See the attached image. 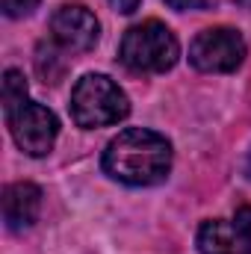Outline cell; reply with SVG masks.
Instances as JSON below:
<instances>
[{"label": "cell", "instance_id": "cell-1", "mask_svg": "<svg viewBox=\"0 0 251 254\" xmlns=\"http://www.w3.org/2000/svg\"><path fill=\"white\" fill-rule=\"evenodd\" d=\"M172 142L148 127H127L104 148V172L125 187H157L172 172Z\"/></svg>", "mask_w": 251, "mask_h": 254}, {"label": "cell", "instance_id": "cell-2", "mask_svg": "<svg viewBox=\"0 0 251 254\" xmlns=\"http://www.w3.org/2000/svg\"><path fill=\"white\" fill-rule=\"evenodd\" d=\"M119 60L133 74H163L181 60V42L163 21L133 24L122 36Z\"/></svg>", "mask_w": 251, "mask_h": 254}, {"label": "cell", "instance_id": "cell-3", "mask_svg": "<svg viewBox=\"0 0 251 254\" xmlns=\"http://www.w3.org/2000/svg\"><path fill=\"white\" fill-rule=\"evenodd\" d=\"M130 113L127 92L107 74H86L71 89V119L83 130L125 122Z\"/></svg>", "mask_w": 251, "mask_h": 254}, {"label": "cell", "instance_id": "cell-4", "mask_svg": "<svg viewBox=\"0 0 251 254\" xmlns=\"http://www.w3.org/2000/svg\"><path fill=\"white\" fill-rule=\"evenodd\" d=\"M246 54L249 45L243 33L231 27H210L189 45V63L204 74H231L246 63Z\"/></svg>", "mask_w": 251, "mask_h": 254}, {"label": "cell", "instance_id": "cell-5", "mask_svg": "<svg viewBox=\"0 0 251 254\" xmlns=\"http://www.w3.org/2000/svg\"><path fill=\"white\" fill-rule=\"evenodd\" d=\"M6 122H9V133H12L15 145L24 154L48 157L54 151V142L60 136V122H57V116L45 104L27 101L18 110L6 113Z\"/></svg>", "mask_w": 251, "mask_h": 254}, {"label": "cell", "instance_id": "cell-6", "mask_svg": "<svg viewBox=\"0 0 251 254\" xmlns=\"http://www.w3.org/2000/svg\"><path fill=\"white\" fill-rule=\"evenodd\" d=\"M51 36L68 54H86L101 39V21L83 3H63L51 15Z\"/></svg>", "mask_w": 251, "mask_h": 254}, {"label": "cell", "instance_id": "cell-7", "mask_svg": "<svg viewBox=\"0 0 251 254\" xmlns=\"http://www.w3.org/2000/svg\"><path fill=\"white\" fill-rule=\"evenodd\" d=\"M201 254H251V207H240L228 219H207L198 228Z\"/></svg>", "mask_w": 251, "mask_h": 254}, {"label": "cell", "instance_id": "cell-8", "mask_svg": "<svg viewBox=\"0 0 251 254\" xmlns=\"http://www.w3.org/2000/svg\"><path fill=\"white\" fill-rule=\"evenodd\" d=\"M42 213V190L36 184H9L3 190V222L12 234H21L36 225Z\"/></svg>", "mask_w": 251, "mask_h": 254}, {"label": "cell", "instance_id": "cell-9", "mask_svg": "<svg viewBox=\"0 0 251 254\" xmlns=\"http://www.w3.org/2000/svg\"><path fill=\"white\" fill-rule=\"evenodd\" d=\"M0 95H3V113H12V110H18L21 104L30 101L27 98V80L18 68H9L3 74V92Z\"/></svg>", "mask_w": 251, "mask_h": 254}, {"label": "cell", "instance_id": "cell-10", "mask_svg": "<svg viewBox=\"0 0 251 254\" xmlns=\"http://www.w3.org/2000/svg\"><path fill=\"white\" fill-rule=\"evenodd\" d=\"M36 6L39 0H0V9L6 18H27Z\"/></svg>", "mask_w": 251, "mask_h": 254}, {"label": "cell", "instance_id": "cell-11", "mask_svg": "<svg viewBox=\"0 0 251 254\" xmlns=\"http://www.w3.org/2000/svg\"><path fill=\"white\" fill-rule=\"evenodd\" d=\"M166 3L178 12H201V9H210L216 0H166Z\"/></svg>", "mask_w": 251, "mask_h": 254}, {"label": "cell", "instance_id": "cell-12", "mask_svg": "<svg viewBox=\"0 0 251 254\" xmlns=\"http://www.w3.org/2000/svg\"><path fill=\"white\" fill-rule=\"evenodd\" d=\"M139 3H142V0H110V6H113L116 12H125V15L136 12V9H139Z\"/></svg>", "mask_w": 251, "mask_h": 254}, {"label": "cell", "instance_id": "cell-13", "mask_svg": "<svg viewBox=\"0 0 251 254\" xmlns=\"http://www.w3.org/2000/svg\"><path fill=\"white\" fill-rule=\"evenodd\" d=\"M237 6H243V9H251V0H234Z\"/></svg>", "mask_w": 251, "mask_h": 254}, {"label": "cell", "instance_id": "cell-14", "mask_svg": "<svg viewBox=\"0 0 251 254\" xmlns=\"http://www.w3.org/2000/svg\"><path fill=\"white\" fill-rule=\"evenodd\" d=\"M246 175H249V181H251V154H249V160H246Z\"/></svg>", "mask_w": 251, "mask_h": 254}]
</instances>
